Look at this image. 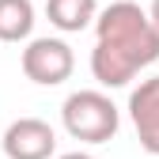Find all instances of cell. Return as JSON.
Wrapping results in <instances>:
<instances>
[{
    "mask_svg": "<svg viewBox=\"0 0 159 159\" xmlns=\"http://www.w3.org/2000/svg\"><path fill=\"white\" fill-rule=\"evenodd\" d=\"M46 15L57 30L65 34H80L95 23L98 15V0H46Z\"/></svg>",
    "mask_w": 159,
    "mask_h": 159,
    "instance_id": "obj_6",
    "label": "cell"
},
{
    "mask_svg": "<svg viewBox=\"0 0 159 159\" xmlns=\"http://www.w3.org/2000/svg\"><path fill=\"white\" fill-rule=\"evenodd\" d=\"M34 30L30 0H0V42H27Z\"/></svg>",
    "mask_w": 159,
    "mask_h": 159,
    "instance_id": "obj_7",
    "label": "cell"
},
{
    "mask_svg": "<svg viewBox=\"0 0 159 159\" xmlns=\"http://www.w3.org/2000/svg\"><path fill=\"white\" fill-rule=\"evenodd\" d=\"M129 117L136 129V140L148 155H159V76H148L129 95Z\"/></svg>",
    "mask_w": 159,
    "mask_h": 159,
    "instance_id": "obj_5",
    "label": "cell"
},
{
    "mask_svg": "<svg viewBox=\"0 0 159 159\" xmlns=\"http://www.w3.org/2000/svg\"><path fill=\"white\" fill-rule=\"evenodd\" d=\"M148 11V19H152V27L159 30V0H152V8H144Z\"/></svg>",
    "mask_w": 159,
    "mask_h": 159,
    "instance_id": "obj_8",
    "label": "cell"
},
{
    "mask_svg": "<svg viewBox=\"0 0 159 159\" xmlns=\"http://www.w3.org/2000/svg\"><path fill=\"white\" fill-rule=\"evenodd\" d=\"M57 159H95V155H87V152H65V155H57Z\"/></svg>",
    "mask_w": 159,
    "mask_h": 159,
    "instance_id": "obj_9",
    "label": "cell"
},
{
    "mask_svg": "<svg viewBox=\"0 0 159 159\" xmlns=\"http://www.w3.org/2000/svg\"><path fill=\"white\" fill-rule=\"evenodd\" d=\"M159 61V30L140 4L114 0L95 15V49H91V76L102 87H125L136 72Z\"/></svg>",
    "mask_w": 159,
    "mask_h": 159,
    "instance_id": "obj_1",
    "label": "cell"
},
{
    "mask_svg": "<svg viewBox=\"0 0 159 159\" xmlns=\"http://www.w3.org/2000/svg\"><path fill=\"white\" fill-rule=\"evenodd\" d=\"M8 159H49L57 152V133L42 117H15L0 140Z\"/></svg>",
    "mask_w": 159,
    "mask_h": 159,
    "instance_id": "obj_4",
    "label": "cell"
},
{
    "mask_svg": "<svg viewBox=\"0 0 159 159\" xmlns=\"http://www.w3.org/2000/svg\"><path fill=\"white\" fill-rule=\"evenodd\" d=\"M61 125L80 144H106L117 136L121 114H117L114 98L102 91H72L61 106Z\"/></svg>",
    "mask_w": 159,
    "mask_h": 159,
    "instance_id": "obj_2",
    "label": "cell"
},
{
    "mask_svg": "<svg viewBox=\"0 0 159 159\" xmlns=\"http://www.w3.org/2000/svg\"><path fill=\"white\" fill-rule=\"evenodd\" d=\"M19 65H23V76L38 87H57L65 84L76 68V53L65 38H30L23 57H19Z\"/></svg>",
    "mask_w": 159,
    "mask_h": 159,
    "instance_id": "obj_3",
    "label": "cell"
}]
</instances>
